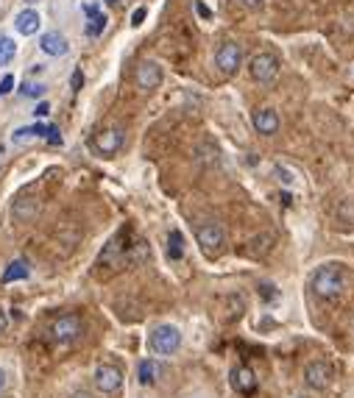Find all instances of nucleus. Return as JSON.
<instances>
[{
  "label": "nucleus",
  "mask_w": 354,
  "mask_h": 398,
  "mask_svg": "<svg viewBox=\"0 0 354 398\" xmlns=\"http://www.w3.org/2000/svg\"><path fill=\"white\" fill-rule=\"evenodd\" d=\"M310 290L321 301H337L351 290V273L340 262H326L313 271L310 276Z\"/></svg>",
  "instance_id": "f257e3e1"
},
{
  "label": "nucleus",
  "mask_w": 354,
  "mask_h": 398,
  "mask_svg": "<svg viewBox=\"0 0 354 398\" xmlns=\"http://www.w3.org/2000/svg\"><path fill=\"white\" fill-rule=\"evenodd\" d=\"M184 346V335L176 323H157L148 331V351L157 357H173Z\"/></svg>",
  "instance_id": "f03ea898"
},
{
  "label": "nucleus",
  "mask_w": 354,
  "mask_h": 398,
  "mask_svg": "<svg viewBox=\"0 0 354 398\" xmlns=\"http://www.w3.org/2000/svg\"><path fill=\"white\" fill-rule=\"evenodd\" d=\"M195 240L201 245V251L209 256V259H218L224 251H226V229L221 220L215 218H206L195 226Z\"/></svg>",
  "instance_id": "7ed1b4c3"
},
{
  "label": "nucleus",
  "mask_w": 354,
  "mask_h": 398,
  "mask_svg": "<svg viewBox=\"0 0 354 398\" xmlns=\"http://www.w3.org/2000/svg\"><path fill=\"white\" fill-rule=\"evenodd\" d=\"M48 335L56 346H73L84 337V320L76 315V312H70V315H59L50 328H48Z\"/></svg>",
  "instance_id": "20e7f679"
},
{
  "label": "nucleus",
  "mask_w": 354,
  "mask_h": 398,
  "mask_svg": "<svg viewBox=\"0 0 354 398\" xmlns=\"http://www.w3.org/2000/svg\"><path fill=\"white\" fill-rule=\"evenodd\" d=\"M92 151L98 154V156H104V159H112V156H117L120 151H123V145H126V131L120 128V125H109V128H101L98 134L92 137Z\"/></svg>",
  "instance_id": "39448f33"
},
{
  "label": "nucleus",
  "mask_w": 354,
  "mask_h": 398,
  "mask_svg": "<svg viewBox=\"0 0 354 398\" xmlns=\"http://www.w3.org/2000/svg\"><path fill=\"white\" fill-rule=\"evenodd\" d=\"M302 379H304V384H307L310 390H315V392L329 390L332 381H335V365L326 362V359H313V362L304 365Z\"/></svg>",
  "instance_id": "423d86ee"
},
{
  "label": "nucleus",
  "mask_w": 354,
  "mask_h": 398,
  "mask_svg": "<svg viewBox=\"0 0 354 398\" xmlns=\"http://www.w3.org/2000/svg\"><path fill=\"white\" fill-rule=\"evenodd\" d=\"M92 387L101 392V395H117L123 390V370L112 362H104L95 368L92 373Z\"/></svg>",
  "instance_id": "0eeeda50"
},
{
  "label": "nucleus",
  "mask_w": 354,
  "mask_h": 398,
  "mask_svg": "<svg viewBox=\"0 0 354 398\" xmlns=\"http://www.w3.org/2000/svg\"><path fill=\"white\" fill-rule=\"evenodd\" d=\"M248 70H251V78L257 84H273L276 76H279V59L268 50L257 53L251 61H248Z\"/></svg>",
  "instance_id": "6e6552de"
},
{
  "label": "nucleus",
  "mask_w": 354,
  "mask_h": 398,
  "mask_svg": "<svg viewBox=\"0 0 354 398\" xmlns=\"http://www.w3.org/2000/svg\"><path fill=\"white\" fill-rule=\"evenodd\" d=\"M243 64V45L240 42H224L215 53V67L224 76H235Z\"/></svg>",
  "instance_id": "1a4fd4ad"
},
{
  "label": "nucleus",
  "mask_w": 354,
  "mask_h": 398,
  "mask_svg": "<svg viewBox=\"0 0 354 398\" xmlns=\"http://www.w3.org/2000/svg\"><path fill=\"white\" fill-rule=\"evenodd\" d=\"M162 67L157 61H143L137 67V73H134V81H137V87L143 90V92H154V90H159V84H162Z\"/></svg>",
  "instance_id": "9d476101"
},
{
  "label": "nucleus",
  "mask_w": 354,
  "mask_h": 398,
  "mask_svg": "<svg viewBox=\"0 0 354 398\" xmlns=\"http://www.w3.org/2000/svg\"><path fill=\"white\" fill-rule=\"evenodd\" d=\"M229 384H232V390L240 392V395H254L259 379H257V373H254L248 365H235L232 373H229Z\"/></svg>",
  "instance_id": "9b49d317"
},
{
  "label": "nucleus",
  "mask_w": 354,
  "mask_h": 398,
  "mask_svg": "<svg viewBox=\"0 0 354 398\" xmlns=\"http://www.w3.org/2000/svg\"><path fill=\"white\" fill-rule=\"evenodd\" d=\"M251 125H254V131L257 134H262V137H273L276 131H279V125H282V120H279V114L273 112V109H254L251 112Z\"/></svg>",
  "instance_id": "f8f14e48"
},
{
  "label": "nucleus",
  "mask_w": 354,
  "mask_h": 398,
  "mask_svg": "<svg viewBox=\"0 0 354 398\" xmlns=\"http://www.w3.org/2000/svg\"><path fill=\"white\" fill-rule=\"evenodd\" d=\"M162 379H165V365H162L159 359L146 357L143 362L137 365V381L143 384V387H154V384H159Z\"/></svg>",
  "instance_id": "ddd939ff"
},
{
  "label": "nucleus",
  "mask_w": 354,
  "mask_h": 398,
  "mask_svg": "<svg viewBox=\"0 0 354 398\" xmlns=\"http://www.w3.org/2000/svg\"><path fill=\"white\" fill-rule=\"evenodd\" d=\"M39 50L48 53V56H53V59H59V56H67L70 42L64 39V34H59V31H48V34H42V39H39Z\"/></svg>",
  "instance_id": "4468645a"
},
{
  "label": "nucleus",
  "mask_w": 354,
  "mask_h": 398,
  "mask_svg": "<svg viewBox=\"0 0 354 398\" xmlns=\"http://www.w3.org/2000/svg\"><path fill=\"white\" fill-rule=\"evenodd\" d=\"M48 128H50V125H42V123H37V125H23V128H17L14 134H12V145H28V143H34V140H48Z\"/></svg>",
  "instance_id": "2eb2a0df"
},
{
  "label": "nucleus",
  "mask_w": 354,
  "mask_h": 398,
  "mask_svg": "<svg viewBox=\"0 0 354 398\" xmlns=\"http://www.w3.org/2000/svg\"><path fill=\"white\" fill-rule=\"evenodd\" d=\"M39 25H42V17H39L37 9H23V12L17 14V20H14V28H17L23 36H34V34L39 31Z\"/></svg>",
  "instance_id": "dca6fc26"
},
{
  "label": "nucleus",
  "mask_w": 354,
  "mask_h": 398,
  "mask_svg": "<svg viewBox=\"0 0 354 398\" xmlns=\"http://www.w3.org/2000/svg\"><path fill=\"white\" fill-rule=\"evenodd\" d=\"M31 276V264L26 262V259H14V262H9V268L3 271V284H12V282H23V279H28Z\"/></svg>",
  "instance_id": "f3484780"
},
{
  "label": "nucleus",
  "mask_w": 354,
  "mask_h": 398,
  "mask_svg": "<svg viewBox=\"0 0 354 398\" xmlns=\"http://www.w3.org/2000/svg\"><path fill=\"white\" fill-rule=\"evenodd\" d=\"M84 12H87V17H90L87 34H90V36H101L104 28H106V17L98 12V6H84Z\"/></svg>",
  "instance_id": "a211bd4d"
},
{
  "label": "nucleus",
  "mask_w": 354,
  "mask_h": 398,
  "mask_svg": "<svg viewBox=\"0 0 354 398\" xmlns=\"http://www.w3.org/2000/svg\"><path fill=\"white\" fill-rule=\"evenodd\" d=\"M14 53H17L14 39H9V36H0V67H6V64L14 59Z\"/></svg>",
  "instance_id": "6ab92c4d"
},
{
  "label": "nucleus",
  "mask_w": 354,
  "mask_h": 398,
  "mask_svg": "<svg viewBox=\"0 0 354 398\" xmlns=\"http://www.w3.org/2000/svg\"><path fill=\"white\" fill-rule=\"evenodd\" d=\"M168 253H170V259H181V253H184V237H181V231H170V237H168Z\"/></svg>",
  "instance_id": "aec40b11"
},
{
  "label": "nucleus",
  "mask_w": 354,
  "mask_h": 398,
  "mask_svg": "<svg viewBox=\"0 0 354 398\" xmlns=\"http://www.w3.org/2000/svg\"><path fill=\"white\" fill-rule=\"evenodd\" d=\"M20 92H23L26 98H39V95L45 92V84H31V81H28V84H23Z\"/></svg>",
  "instance_id": "412c9836"
},
{
  "label": "nucleus",
  "mask_w": 354,
  "mask_h": 398,
  "mask_svg": "<svg viewBox=\"0 0 354 398\" xmlns=\"http://www.w3.org/2000/svg\"><path fill=\"white\" fill-rule=\"evenodd\" d=\"M146 14H148V9H143V6H139V9H134V14H131V25H134V28H137V25H143Z\"/></svg>",
  "instance_id": "4be33fe9"
},
{
  "label": "nucleus",
  "mask_w": 354,
  "mask_h": 398,
  "mask_svg": "<svg viewBox=\"0 0 354 398\" xmlns=\"http://www.w3.org/2000/svg\"><path fill=\"white\" fill-rule=\"evenodd\" d=\"M14 87V76H3V81H0V95H9Z\"/></svg>",
  "instance_id": "5701e85b"
},
{
  "label": "nucleus",
  "mask_w": 354,
  "mask_h": 398,
  "mask_svg": "<svg viewBox=\"0 0 354 398\" xmlns=\"http://www.w3.org/2000/svg\"><path fill=\"white\" fill-rule=\"evenodd\" d=\"M6 390H9V370L0 368V395H3Z\"/></svg>",
  "instance_id": "b1692460"
},
{
  "label": "nucleus",
  "mask_w": 354,
  "mask_h": 398,
  "mask_svg": "<svg viewBox=\"0 0 354 398\" xmlns=\"http://www.w3.org/2000/svg\"><path fill=\"white\" fill-rule=\"evenodd\" d=\"M240 6H246V9L257 12V9H262V6H265V0H240Z\"/></svg>",
  "instance_id": "393cba45"
},
{
  "label": "nucleus",
  "mask_w": 354,
  "mask_h": 398,
  "mask_svg": "<svg viewBox=\"0 0 354 398\" xmlns=\"http://www.w3.org/2000/svg\"><path fill=\"white\" fill-rule=\"evenodd\" d=\"M6 331H9V315H6L3 309H0V337H3Z\"/></svg>",
  "instance_id": "a878e982"
},
{
  "label": "nucleus",
  "mask_w": 354,
  "mask_h": 398,
  "mask_svg": "<svg viewBox=\"0 0 354 398\" xmlns=\"http://www.w3.org/2000/svg\"><path fill=\"white\" fill-rule=\"evenodd\" d=\"M34 114H37V117H48V114H50V103H39V106L34 109Z\"/></svg>",
  "instance_id": "bb28decb"
},
{
  "label": "nucleus",
  "mask_w": 354,
  "mask_h": 398,
  "mask_svg": "<svg viewBox=\"0 0 354 398\" xmlns=\"http://www.w3.org/2000/svg\"><path fill=\"white\" fill-rule=\"evenodd\" d=\"M67 398H95V395H92L90 390H76V392H70Z\"/></svg>",
  "instance_id": "cd10ccee"
},
{
  "label": "nucleus",
  "mask_w": 354,
  "mask_h": 398,
  "mask_svg": "<svg viewBox=\"0 0 354 398\" xmlns=\"http://www.w3.org/2000/svg\"><path fill=\"white\" fill-rule=\"evenodd\" d=\"M81 84H84V76H81V70H76L73 73V90H81Z\"/></svg>",
  "instance_id": "c85d7f7f"
},
{
  "label": "nucleus",
  "mask_w": 354,
  "mask_h": 398,
  "mask_svg": "<svg viewBox=\"0 0 354 398\" xmlns=\"http://www.w3.org/2000/svg\"><path fill=\"white\" fill-rule=\"evenodd\" d=\"M195 9H198V14H201V17H209V9H206V6L201 3V0H198V3H195Z\"/></svg>",
  "instance_id": "c756f323"
},
{
  "label": "nucleus",
  "mask_w": 354,
  "mask_h": 398,
  "mask_svg": "<svg viewBox=\"0 0 354 398\" xmlns=\"http://www.w3.org/2000/svg\"><path fill=\"white\" fill-rule=\"evenodd\" d=\"M26 3H28V6H34V3H39V0H26Z\"/></svg>",
  "instance_id": "7c9ffc66"
},
{
  "label": "nucleus",
  "mask_w": 354,
  "mask_h": 398,
  "mask_svg": "<svg viewBox=\"0 0 354 398\" xmlns=\"http://www.w3.org/2000/svg\"><path fill=\"white\" fill-rule=\"evenodd\" d=\"M106 3H112V6H115V3H120V0H106Z\"/></svg>",
  "instance_id": "2f4dec72"
},
{
  "label": "nucleus",
  "mask_w": 354,
  "mask_h": 398,
  "mask_svg": "<svg viewBox=\"0 0 354 398\" xmlns=\"http://www.w3.org/2000/svg\"><path fill=\"white\" fill-rule=\"evenodd\" d=\"M193 398H201V395H193Z\"/></svg>",
  "instance_id": "473e14b6"
}]
</instances>
